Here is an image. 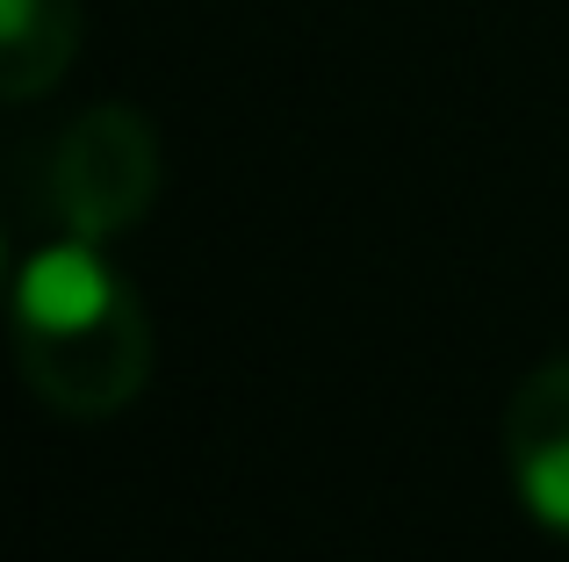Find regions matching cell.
<instances>
[{
    "label": "cell",
    "mask_w": 569,
    "mask_h": 562,
    "mask_svg": "<svg viewBox=\"0 0 569 562\" xmlns=\"http://www.w3.org/2000/svg\"><path fill=\"white\" fill-rule=\"evenodd\" d=\"M8 347L29 397L72 425L130 411L152 382V318L130 274L87 239H51L8 281Z\"/></svg>",
    "instance_id": "cell-1"
},
{
    "label": "cell",
    "mask_w": 569,
    "mask_h": 562,
    "mask_svg": "<svg viewBox=\"0 0 569 562\" xmlns=\"http://www.w3.org/2000/svg\"><path fill=\"white\" fill-rule=\"evenodd\" d=\"M159 181H167L159 130L130 101L80 109L51 144V210L87 245H109L123 231H138L159 202Z\"/></svg>",
    "instance_id": "cell-2"
},
{
    "label": "cell",
    "mask_w": 569,
    "mask_h": 562,
    "mask_svg": "<svg viewBox=\"0 0 569 562\" xmlns=\"http://www.w3.org/2000/svg\"><path fill=\"white\" fill-rule=\"evenodd\" d=\"M505 476L541 534L569 541V353L527 368L505 397Z\"/></svg>",
    "instance_id": "cell-3"
},
{
    "label": "cell",
    "mask_w": 569,
    "mask_h": 562,
    "mask_svg": "<svg viewBox=\"0 0 569 562\" xmlns=\"http://www.w3.org/2000/svg\"><path fill=\"white\" fill-rule=\"evenodd\" d=\"M80 0H0V101H43L80 58Z\"/></svg>",
    "instance_id": "cell-4"
},
{
    "label": "cell",
    "mask_w": 569,
    "mask_h": 562,
    "mask_svg": "<svg viewBox=\"0 0 569 562\" xmlns=\"http://www.w3.org/2000/svg\"><path fill=\"white\" fill-rule=\"evenodd\" d=\"M8 281H14L8 274V231H0V310H8Z\"/></svg>",
    "instance_id": "cell-5"
}]
</instances>
